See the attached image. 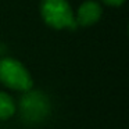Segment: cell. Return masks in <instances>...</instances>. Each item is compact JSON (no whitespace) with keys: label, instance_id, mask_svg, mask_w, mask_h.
<instances>
[{"label":"cell","instance_id":"obj_1","mask_svg":"<svg viewBox=\"0 0 129 129\" xmlns=\"http://www.w3.org/2000/svg\"><path fill=\"white\" fill-rule=\"evenodd\" d=\"M39 10L43 22L50 28L57 31H75L78 28L75 14L67 0H40Z\"/></svg>","mask_w":129,"mask_h":129},{"label":"cell","instance_id":"obj_2","mask_svg":"<svg viewBox=\"0 0 129 129\" xmlns=\"http://www.w3.org/2000/svg\"><path fill=\"white\" fill-rule=\"evenodd\" d=\"M0 83L14 92H28L34 87V79L26 67L13 57L0 58Z\"/></svg>","mask_w":129,"mask_h":129},{"label":"cell","instance_id":"obj_3","mask_svg":"<svg viewBox=\"0 0 129 129\" xmlns=\"http://www.w3.org/2000/svg\"><path fill=\"white\" fill-rule=\"evenodd\" d=\"M18 111L24 122L35 125L43 122L49 117L51 111V104L43 92L31 89L22 93L18 103Z\"/></svg>","mask_w":129,"mask_h":129},{"label":"cell","instance_id":"obj_4","mask_svg":"<svg viewBox=\"0 0 129 129\" xmlns=\"http://www.w3.org/2000/svg\"><path fill=\"white\" fill-rule=\"evenodd\" d=\"M103 14L101 6L94 0H86L78 7L75 21L78 26H92L97 24Z\"/></svg>","mask_w":129,"mask_h":129},{"label":"cell","instance_id":"obj_5","mask_svg":"<svg viewBox=\"0 0 129 129\" xmlns=\"http://www.w3.org/2000/svg\"><path fill=\"white\" fill-rule=\"evenodd\" d=\"M17 112V103L7 92L0 90V121H7Z\"/></svg>","mask_w":129,"mask_h":129},{"label":"cell","instance_id":"obj_6","mask_svg":"<svg viewBox=\"0 0 129 129\" xmlns=\"http://www.w3.org/2000/svg\"><path fill=\"white\" fill-rule=\"evenodd\" d=\"M103 3H106L107 6H111V7H119L125 3V0H103Z\"/></svg>","mask_w":129,"mask_h":129}]
</instances>
